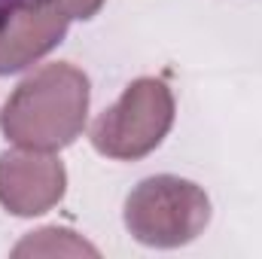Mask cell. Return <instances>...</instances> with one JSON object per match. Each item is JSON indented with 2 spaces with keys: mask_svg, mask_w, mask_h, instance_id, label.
<instances>
[{
  "mask_svg": "<svg viewBox=\"0 0 262 259\" xmlns=\"http://www.w3.org/2000/svg\"><path fill=\"white\" fill-rule=\"evenodd\" d=\"M64 192V168L43 156H0V201L21 217L43 213Z\"/></svg>",
  "mask_w": 262,
  "mask_h": 259,
  "instance_id": "cell-4",
  "label": "cell"
},
{
  "mask_svg": "<svg viewBox=\"0 0 262 259\" xmlns=\"http://www.w3.org/2000/svg\"><path fill=\"white\" fill-rule=\"evenodd\" d=\"M174 119L171 92L156 79H137L92 128V143L113 159H137L162 143Z\"/></svg>",
  "mask_w": 262,
  "mask_h": 259,
  "instance_id": "cell-3",
  "label": "cell"
},
{
  "mask_svg": "<svg viewBox=\"0 0 262 259\" xmlns=\"http://www.w3.org/2000/svg\"><path fill=\"white\" fill-rule=\"evenodd\" d=\"M89 82L67 64H49L25 79L0 113L6 137L28 149H55L76 137L85 119Z\"/></svg>",
  "mask_w": 262,
  "mask_h": 259,
  "instance_id": "cell-1",
  "label": "cell"
},
{
  "mask_svg": "<svg viewBox=\"0 0 262 259\" xmlns=\"http://www.w3.org/2000/svg\"><path fill=\"white\" fill-rule=\"evenodd\" d=\"M207 198L195 183L177 177L143 180L125 204V223L137 241L177 247L192 241L207 223Z\"/></svg>",
  "mask_w": 262,
  "mask_h": 259,
  "instance_id": "cell-2",
  "label": "cell"
}]
</instances>
